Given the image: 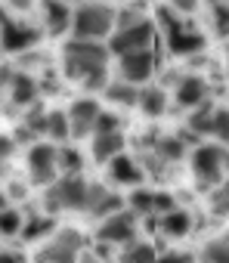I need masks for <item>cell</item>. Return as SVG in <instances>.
I'll return each mask as SVG.
<instances>
[{
    "mask_svg": "<svg viewBox=\"0 0 229 263\" xmlns=\"http://www.w3.org/2000/svg\"><path fill=\"white\" fill-rule=\"evenodd\" d=\"M108 177H111V183H118V186H140L143 183V167H140L137 158L121 152V155H115L108 161Z\"/></svg>",
    "mask_w": 229,
    "mask_h": 263,
    "instance_id": "obj_14",
    "label": "cell"
},
{
    "mask_svg": "<svg viewBox=\"0 0 229 263\" xmlns=\"http://www.w3.org/2000/svg\"><path fill=\"white\" fill-rule=\"evenodd\" d=\"M0 263H25V260L16 251H0Z\"/></svg>",
    "mask_w": 229,
    "mask_h": 263,
    "instance_id": "obj_43",
    "label": "cell"
},
{
    "mask_svg": "<svg viewBox=\"0 0 229 263\" xmlns=\"http://www.w3.org/2000/svg\"><path fill=\"white\" fill-rule=\"evenodd\" d=\"M211 96V84L201 78V74H183L180 81H177V102L183 105V108H195V105H201L204 99Z\"/></svg>",
    "mask_w": 229,
    "mask_h": 263,
    "instance_id": "obj_13",
    "label": "cell"
},
{
    "mask_svg": "<svg viewBox=\"0 0 229 263\" xmlns=\"http://www.w3.org/2000/svg\"><path fill=\"white\" fill-rule=\"evenodd\" d=\"M74 263H99V260H96V257H93V254H81V257H78V260H74Z\"/></svg>",
    "mask_w": 229,
    "mask_h": 263,
    "instance_id": "obj_44",
    "label": "cell"
},
{
    "mask_svg": "<svg viewBox=\"0 0 229 263\" xmlns=\"http://www.w3.org/2000/svg\"><path fill=\"white\" fill-rule=\"evenodd\" d=\"M7 204H10V198H7L4 192H0V208H7Z\"/></svg>",
    "mask_w": 229,
    "mask_h": 263,
    "instance_id": "obj_45",
    "label": "cell"
},
{
    "mask_svg": "<svg viewBox=\"0 0 229 263\" xmlns=\"http://www.w3.org/2000/svg\"><path fill=\"white\" fill-rule=\"evenodd\" d=\"M37 81L31 78V74H25V71H16L13 74V81L7 84V93H10V102L16 105V108H28V105H34L37 102Z\"/></svg>",
    "mask_w": 229,
    "mask_h": 263,
    "instance_id": "obj_17",
    "label": "cell"
},
{
    "mask_svg": "<svg viewBox=\"0 0 229 263\" xmlns=\"http://www.w3.org/2000/svg\"><path fill=\"white\" fill-rule=\"evenodd\" d=\"M211 137H214L220 146H226V140H229V111H226L223 105H217L214 115H211Z\"/></svg>",
    "mask_w": 229,
    "mask_h": 263,
    "instance_id": "obj_29",
    "label": "cell"
},
{
    "mask_svg": "<svg viewBox=\"0 0 229 263\" xmlns=\"http://www.w3.org/2000/svg\"><path fill=\"white\" fill-rule=\"evenodd\" d=\"M189 161H192V164H189L192 174H195L201 183H211V186L223 183V174H226V146H220V143L198 146Z\"/></svg>",
    "mask_w": 229,
    "mask_h": 263,
    "instance_id": "obj_7",
    "label": "cell"
},
{
    "mask_svg": "<svg viewBox=\"0 0 229 263\" xmlns=\"http://www.w3.org/2000/svg\"><path fill=\"white\" fill-rule=\"evenodd\" d=\"M44 124H47V111L34 102V105H28V115H25V121H22V127H28L34 137H44Z\"/></svg>",
    "mask_w": 229,
    "mask_h": 263,
    "instance_id": "obj_35",
    "label": "cell"
},
{
    "mask_svg": "<svg viewBox=\"0 0 229 263\" xmlns=\"http://www.w3.org/2000/svg\"><path fill=\"white\" fill-rule=\"evenodd\" d=\"M121 130V115H111V111H99L96 124H93V134H115Z\"/></svg>",
    "mask_w": 229,
    "mask_h": 263,
    "instance_id": "obj_37",
    "label": "cell"
},
{
    "mask_svg": "<svg viewBox=\"0 0 229 263\" xmlns=\"http://www.w3.org/2000/svg\"><path fill=\"white\" fill-rule=\"evenodd\" d=\"M137 232H140V217L133 211H115L96 226V241L111 245V248H124L127 241L137 238Z\"/></svg>",
    "mask_w": 229,
    "mask_h": 263,
    "instance_id": "obj_4",
    "label": "cell"
},
{
    "mask_svg": "<svg viewBox=\"0 0 229 263\" xmlns=\"http://www.w3.org/2000/svg\"><path fill=\"white\" fill-rule=\"evenodd\" d=\"M115 31V7L102 0H87L71 13V34L78 41H105Z\"/></svg>",
    "mask_w": 229,
    "mask_h": 263,
    "instance_id": "obj_2",
    "label": "cell"
},
{
    "mask_svg": "<svg viewBox=\"0 0 229 263\" xmlns=\"http://www.w3.org/2000/svg\"><path fill=\"white\" fill-rule=\"evenodd\" d=\"M155 260H158V251H155V245H149V241H140V238L127 241V245L121 248V254H118V263H155Z\"/></svg>",
    "mask_w": 229,
    "mask_h": 263,
    "instance_id": "obj_21",
    "label": "cell"
},
{
    "mask_svg": "<svg viewBox=\"0 0 229 263\" xmlns=\"http://www.w3.org/2000/svg\"><path fill=\"white\" fill-rule=\"evenodd\" d=\"M158 229H161L164 235H170V238H180V235H186V232L192 229V217H189V211H183V208H170L167 214H161Z\"/></svg>",
    "mask_w": 229,
    "mask_h": 263,
    "instance_id": "obj_20",
    "label": "cell"
},
{
    "mask_svg": "<svg viewBox=\"0 0 229 263\" xmlns=\"http://www.w3.org/2000/svg\"><path fill=\"white\" fill-rule=\"evenodd\" d=\"M155 19H158V28H161L164 34H170V31L183 28V16H180V13H174L170 7H158V10H155Z\"/></svg>",
    "mask_w": 229,
    "mask_h": 263,
    "instance_id": "obj_34",
    "label": "cell"
},
{
    "mask_svg": "<svg viewBox=\"0 0 229 263\" xmlns=\"http://www.w3.org/2000/svg\"><path fill=\"white\" fill-rule=\"evenodd\" d=\"M130 211L137 217H152L155 214V192L152 189H137L130 195Z\"/></svg>",
    "mask_w": 229,
    "mask_h": 263,
    "instance_id": "obj_30",
    "label": "cell"
},
{
    "mask_svg": "<svg viewBox=\"0 0 229 263\" xmlns=\"http://www.w3.org/2000/svg\"><path fill=\"white\" fill-rule=\"evenodd\" d=\"M167 7H170L174 13H180V16H189V13L198 10V0H170Z\"/></svg>",
    "mask_w": 229,
    "mask_h": 263,
    "instance_id": "obj_41",
    "label": "cell"
},
{
    "mask_svg": "<svg viewBox=\"0 0 229 263\" xmlns=\"http://www.w3.org/2000/svg\"><path fill=\"white\" fill-rule=\"evenodd\" d=\"M164 44H167V50L174 56H195V53L204 50V34H198V31H192V28L183 25V28L164 34Z\"/></svg>",
    "mask_w": 229,
    "mask_h": 263,
    "instance_id": "obj_15",
    "label": "cell"
},
{
    "mask_svg": "<svg viewBox=\"0 0 229 263\" xmlns=\"http://www.w3.org/2000/svg\"><path fill=\"white\" fill-rule=\"evenodd\" d=\"M99 102L96 99H78L71 102V111L68 115V140H84V137H93V124H96V115H99Z\"/></svg>",
    "mask_w": 229,
    "mask_h": 263,
    "instance_id": "obj_11",
    "label": "cell"
},
{
    "mask_svg": "<svg viewBox=\"0 0 229 263\" xmlns=\"http://www.w3.org/2000/svg\"><path fill=\"white\" fill-rule=\"evenodd\" d=\"M211 214H214L217 220H223V217L229 214V189H226L223 183H217L214 192H211Z\"/></svg>",
    "mask_w": 229,
    "mask_h": 263,
    "instance_id": "obj_33",
    "label": "cell"
},
{
    "mask_svg": "<svg viewBox=\"0 0 229 263\" xmlns=\"http://www.w3.org/2000/svg\"><path fill=\"white\" fill-rule=\"evenodd\" d=\"M13 149H16V143L10 137H0V177L7 174V161L13 158Z\"/></svg>",
    "mask_w": 229,
    "mask_h": 263,
    "instance_id": "obj_39",
    "label": "cell"
},
{
    "mask_svg": "<svg viewBox=\"0 0 229 263\" xmlns=\"http://www.w3.org/2000/svg\"><path fill=\"white\" fill-rule=\"evenodd\" d=\"M87 90H105V84H108V68H102V71H93V74H87L84 81H81Z\"/></svg>",
    "mask_w": 229,
    "mask_h": 263,
    "instance_id": "obj_38",
    "label": "cell"
},
{
    "mask_svg": "<svg viewBox=\"0 0 229 263\" xmlns=\"http://www.w3.org/2000/svg\"><path fill=\"white\" fill-rule=\"evenodd\" d=\"M152 41H155V25L146 19L140 25L115 31L105 47H108L111 56H127V53H140V50H152Z\"/></svg>",
    "mask_w": 229,
    "mask_h": 263,
    "instance_id": "obj_8",
    "label": "cell"
},
{
    "mask_svg": "<svg viewBox=\"0 0 229 263\" xmlns=\"http://www.w3.org/2000/svg\"><path fill=\"white\" fill-rule=\"evenodd\" d=\"M118 59H121V62H118V81L133 84V87L146 84V81L155 74V65H158V59H155V53H152V50L127 53V56H118Z\"/></svg>",
    "mask_w": 229,
    "mask_h": 263,
    "instance_id": "obj_10",
    "label": "cell"
},
{
    "mask_svg": "<svg viewBox=\"0 0 229 263\" xmlns=\"http://www.w3.org/2000/svg\"><path fill=\"white\" fill-rule=\"evenodd\" d=\"M214 102L211 99H204L201 105H195V108H189L192 115H189V130L195 137H211V115H214Z\"/></svg>",
    "mask_w": 229,
    "mask_h": 263,
    "instance_id": "obj_24",
    "label": "cell"
},
{
    "mask_svg": "<svg viewBox=\"0 0 229 263\" xmlns=\"http://www.w3.org/2000/svg\"><path fill=\"white\" fill-rule=\"evenodd\" d=\"M155 263H195V257L186 251H164V254H158Z\"/></svg>",
    "mask_w": 229,
    "mask_h": 263,
    "instance_id": "obj_40",
    "label": "cell"
},
{
    "mask_svg": "<svg viewBox=\"0 0 229 263\" xmlns=\"http://www.w3.org/2000/svg\"><path fill=\"white\" fill-rule=\"evenodd\" d=\"M22 238L25 241H34V238H44L47 232H53V217H44V214H37V217H31L28 223H22Z\"/></svg>",
    "mask_w": 229,
    "mask_h": 263,
    "instance_id": "obj_28",
    "label": "cell"
},
{
    "mask_svg": "<svg viewBox=\"0 0 229 263\" xmlns=\"http://www.w3.org/2000/svg\"><path fill=\"white\" fill-rule=\"evenodd\" d=\"M44 137L53 140L56 146H65L68 140V115L65 111H47V124H44Z\"/></svg>",
    "mask_w": 229,
    "mask_h": 263,
    "instance_id": "obj_23",
    "label": "cell"
},
{
    "mask_svg": "<svg viewBox=\"0 0 229 263\" xmlns=\"http://www.w3.org/2000/svg\"><path fill=\"white\" fill-rule=\"evenodd\" d=\"M81 4H87V0H81Z\"/></svg>",
    "mask_w": 229,
    "mask_h": 263,
    "instance_id": "obj_47",
    "label": "cell"
},
{
    "mask_svg": "<svg viewBox=\"0 0 229 263\" xmlns=\"http://www.w3.org/2000/svg\"><path fill=\"white\" fill-rule=\"evenodd\" d=\"M102 93H105V99H108V102H115V105L137 108V87H133V84H124V81H108Z\"/></svg>",
    "mask_w": 229,
    "mask_h": 263,
    "instance_id": "obj_22",
    "label": "cell"
},
{
    "mask_svg": "<svg viewBox=\"0 0 229 263\" xmlns=\"http://www.w3.org/2000/svg\"><path fill=\"white\" fill-rule=\"evenodd\" d=\"M211 4H226V0H211Z\"/></svg>",
    "mask_w": 229,
    "mask_h": 263,
    "instance_id": "obj_46",
    "label": "cell"
},
{
    "mask_svg": "<svg viewBox=\"0 0 229 263\" xmlns=\"http://www.w3.org/2000/svg\"><path fill=\"white\" fill-rule=\"evenodd\" d=\"M115 211H121V195H115L111 189L99 186V183H87V204L84 214L90 217H108Z\"/></svg>",
    "mask_w": 229,
    "mask_h": 263,
    "instance_id": "obj_12",
    "label": "cell"
},
{
    "mask_svg": "<svg viewBox=\"0 0 229 263\" xmlns=\"http://www.w3.org/2000/svg\"><path fill=\"white\" fill-rule=\"evenodd\" d=\"M155 155H158L161 164H170V161L186 158V146H183L177 137H161V140L155 143Z\"/></svg>",
    "mask_w": 229,
    "mask_h": 263,
    "instance_id": "obj_26",
    "label": "cell"
},
{
    "mask_svg": "<svg viewBox=\"0 0 229 263\" xmlns=\"http://www.w3.org/2000/svg\"><path fill=\"white\" fill-rule=\"evenodd\" d=\"M28 177L34 186H50L59 177V164H56V146L53 143H37L28 152Z\"/></svg>",
    "mask_w": 229,
    "mask_h": 263,
    "instance_id": "obj_9",
    "label": "cell"
},
{
    "mask_svg": "<svg viewBox=\"0 0 229 263\" xmlns=\"http://www.w3.org/2000/svg\"><path fill=\"white\" fill-rule=\"evenodd\" d=\"M41 44V28L22 22V19H13L7 13H0V50H7L13 56L25 53V50H34Z\"/></svg>",
    "mask_w": 229,
    "mask_h": 263,
    "instance_id": "obj_5",
    "label": "cell"
},
{
    "mask_svg": "<svg viewBox=\"0 0 229 263\" xmlns=\"http://www.w3.org/2000/svg\"><path fill=\"white\" fill-rule=\"evenodd\" d=\"M22 214L16 211V208H0V235H7V238H13V235H19V229H22Z\"/></svg>",
    "mask_w": 229,
    "mask_h": 263,
    "instance_id": "obj_31",
    "label": "cell"
},
{
    "mask_svg": "<svg viewBox=\"0 0 229 263\" xmlns=\"http://www.w3.org/2000/svg\"><path fill=\"white\" fill-rule=\"evenodd\" d=\"M137 108H140L146 118H158V115H164V108H167V93H164L161 87L149 84V87L137 90Z\"/></svg>",
    "mask_w": 229,
    "mask_h": 263,
    "instance_id": "obj_19",
    "label": "cell"
},
{
    "mask_svg": "<svg viewBox=\"0 0 229 263\" xmlns=\"http://www.w3.org/2000/svg\"><path fill=\"white\" fill-rule=\"evenodd\" d=\"M108 56L111 53H108V47L102 41H78V37H71L62 47V71L71 81H84L87 74L108 68Z\"/></svg>",
    "mask_w": 229,
    "mask_h": 263,
    "instance_id": "obj_1",
    "label": "cell"
},
{
    "mask_svg": "<svg viewBox=\"0 0 229 263\" xmlns=\"http://www.w3.org/2000/svg\"><path fill=\"white\" fill-rule=\"evenodd\" d=\"M56 164H59V171H62L65 177H71V174H81V167H84V158H81V152H78V149L56 146Z\"/></svg>",
    "mask_w": 229,
    "mask_h": 263,
    "instance_id": "obj_27",
    "label": "cell"
},
{
    "mask_svg": "<svg viewBox=\"0 0 229 263\" xmlns=\"http://www.w3.org/2000/svg\"><path fill=\"white\" fill-rule=\"evenodd\" d=\"M10 10H16V13H28V10H34V0H10Z\"/></svg>",
    "mask_w": 229,
    "mask_h": 263,
    "instance_id": "obj_42",
    "label": "cell"
},
{
    "mask_svg": "<svg viewBox=\"0 0 229 263\" xmlns=\"http://www.w3.org/2000/svg\"><path fill=\"white\" fill-rule=\"evenodd\" d=\"M140 22H146V13L140 7H121V10H115V31L140 25Z\"/></svg>",
    "mask_w": 229,
    "mask_h": 263,
    "instance_id": "obj_32",
    "label": "cell"
},
{
    "mask_svg": "<svg viewBox=\"0 0 229 263\" xmlns=\"http://www.w3.org/2000/svg\"><path fill=\"white\" fill-rule=\"evenodd\" d=\"M201 263H229V241L226 235H214L201 248Z\"/></svg>",
    "mask_w": 229,
    "mask_h": 263,
    "instance_id": "obj_25",
    "label": "cell"
},
{
    "mask_svg": "<svg viewBox=\"0 0 229 263\" xmlns=\"http://www.w3.org/2000/svg\"><path fill=\"white\" fill-rule=\"evenodd\" d=\"M84 204H87V180H81V174L56 177L50 186H44V211L47 214L84 211Z\"/></svg>",
    "mask_w": 229,
    "mask_h": 263,
    "instance_id": "obj_3",
    "label": "cell"
},
{
    "mask_svg": "<svg viewBox=\"0 0 229 263\" xmlns=\"http://www.w3.org/2000/svg\"><path fill=\"white\" fill-rule=\"evenodd\" d=\"M44 28L53 37H59L71 28V7L65 0H44Z\"/></svg>",
    "mask_w": 229,
    "mask_h": 263,
    "instance_id": "obj_16",
    "label": "cell"
},
{
    "mask_svg": "<svg viewBox=\"0 0 229 263\" xmlns=\"http://www.w3.org/2000/svg\"><path fill=\"white\" fill-rule=\"evenodd\" d=\"M84 254V235L78 229H59L41 251H37V263H74Z\"/></svg>",
    "mask_w": 229,
    "mask_h": 263,
    "instance_id": "obj_6",
    "label": "cell"
},
{
    "mask_svg": "<svg viewBox=\"0 0 229 263\" xmlns=\"http://www.w3.org/2000/svg\"><path fill=\"white\" fill-rule=\"evenodd\" d=\"M211 25H214V34H217L220 41H226V31H229V10H226V4H214V10H211Z\"/></svg>",
    "mask_w": 229,
    "mask_h": 263,
    "instance_id": "obj_36",
    "label": "cell"
},
{
    "mask_svg": "<svg viewBox=\"0 0 229 263\" xmlns=\"http://www.w3.org/2000/svg\"><path fill=\"white\" fill-rule=\"evenodd\" d=\"M124 134L121 130H115V134H93V143H90V152L99 164H108L115 155L124 152Z\"/></svg>",
    "mask_w": 229,
    "mask_h": 263,
    "instance_id": "obj_18",
    "label": "cell"
}]
</instances>
